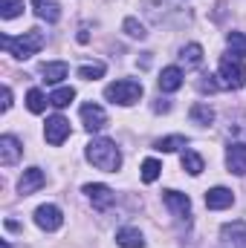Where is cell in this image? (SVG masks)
Listing matches in <instances>:
<instances>
[{
  "label": "cell",
  "mask_w": 246,
  "mask_h": 248,
  "mask_svg": "<svg viewBox=\"0 0 246 248\" xmlns=\"http://www.w3.org/2000/svg\"><path fill=\"white\" fill-rule=\"evenodd\" d=\"M102 75H105V63L102 61H93V63L78 66V78H84V81H96V78H102Z\"/></svg>",
  "instance_id": "484cf974"
},
{
  "label": "cell",
  "mask_w": 246,
  "mask_h": 248,
  "mask_svg": "<svg viewBox=\"0 0 246 248\" xmlns=\"http://www.w3.org/2000/svg\"><path fill=\"white\" fill-rule=\"evenodd\" d=\"M23 12V0H0V17L3 20H12Z\"/></svg>",
  "instance_id": "83f0119b"
},
{
  "label": "cell",
  "mask_w": 246,
  "mask_h": 248,
  "mask_svg": "<svg viewBox=\"0 0 246 248\" xmlns=\"http://www.w3.org/2000/svg\"><path fill=\"white\" fill-rule=\"evenodd\" d=\"M180 165H183V170H188L191 176H200V173H203V156L194 153V150H183Z\"/></svg>",
  "instance_id": "ffe728a7"
},
{
  "label": "cell",
  "mask_w": 246,
  "mask_h": 248,
  "mask_svg": "<svg viewBox=\"0 0 246 248\" xmlns=\"http://www.w3.org/2000/svg\"><path fill=\"white\" fill-rule=\"evenodd\" d=\"M44 136H47V141H50L53 147L64 144L67 136H70V122H67L64 116H53V119H47V124H44Z\"/></svg>",
  "instance_id": "52a82bcc"
},
{
  "label": "cell",
  "mask_w": 246,
  "mask_h": 248,
  "mask_svg": "<svg viewBox=\"0 0 246 248\" xmlns=\"http://www.w3.org/2000/svg\"><path fill=\"white\" fill-rule=\"evenodd\" d=\"M72 98H75V90H72V87H58V90H55V93L50 95V104L61 110V107H67V104H70Z\"/></svg>",
  "instance_id": "d4e9b609"
},
{
  "label": "cell",
  "mask_w": 246,
  "mask_h": 248,
  "mask_svg": "<svg viewBox=\"0 0 246 248\" xmlns=\"http://www.w3.org/2000/svg\"><path fill=\"white\" fill-rule=\"evenodd\" d=\"M162 202L168 205V211L177 217V219H188V214H191V199L180 193V190H162Z\"/></svg>",
  "instance_id": "8992f818"
},
{
  "label": "cell",
  "mask_w": 246,
  "mask_h": 248,
  "mask_svg": "<svg viewBox=\"0 0 246 248\" xmlns=\"http://www.w3.org/2000/svg\"><path fill=\"white\" fill-rule=\"evenodd\" d=\"M41 75H44L47 84H58V81H64L70 75V66L64 61H47V63H41Z\"/></svg>",
  "instance_id": "e0dca14e"
},
{
  "label": "cell",
  "mask_w": 246,
  "mask_h": 248,
  "mask_svg": "<svg viewBox=\"0 0 246 248\" xmlns=\"http://www.w3.org/2000/svg\"><path fill=\"white\" fill-rule=\"evenodd\" d=\"M232 202H235V193L229 190V187H211V190H206V208L209 211H223V208H232Z\"/></svg>",
  "instance_id": "4fadbf2b"
},
{
  "label": "cell",
  "mask_w": 246,
  "mask_h": 248,
  "mask_svg": "<svg viewBox=\"0 0 246 248\" xmlns=\"http://www.w3.org/2000/svg\"><path fill=\"white\" fill-rule=\"evenodd\" d=\"M44 182H47V176H44L41 168H26L23 176L18 179V193H20V196H29V193H35L38 187H44Z\"/></svg>",
  "instance_id": "7c38bea8"
},
{
  "label": "cell",
  "mask_w": 246,
  "mask_h": 248,
  "mask_svg": "<svg viewBox=\"0 0 246 248\" xmlns=\"http://www.w3.org/2000/svg\"><path fill=\"white\" fill-rule=\"evenodd\" d=\"M226 168L235 176H246V144L235 141L226 147Z\"/></svg>",
  "instance_id": "8fae6325"
},
{
  "label": "cell",
  "mask_w": 246,
  "mask_h": 248,
  "mask_svg": "<svg viewBox=\"0 0 246 248\" xmlns=\"http://www.w3.org/2000/svg\"><path fill=\"white\" fill-rule=\"evenodd\" d=\"M20 153H23V147H20V141L15 136H3L0 139V165L3 168H12L20 159Z\"/></svg>",
  "instance_id": "5bb4252c"
},
{
  "label": "cell",
  "mask_w": 246,
  "mask_h": 248,
  "mask_svg": "<svg viewBox=\"0 0 246 248\" xmlns=\"http://www.w3.org/2000/svg\"><path fill=\"white\" fill-rule=\"evenodd\" d=\"M35 222H38V228H44V231H58L64 225V214L58 205H41L38 211H35Z\"/></svg>",
  "instance_id": "5b68a950"
},
{
  "label": "cell",
  "mask_w": 246,
  "mask_h": 248,
  "mask_svg": "<svg viewBox=\"0 0 246 248\" xmlns=\"http://www.w3.org/2000/svg\"><path fill=\"white\" fill-rule=\"evenodd\" d=\"M183 87V69L180 66H165L159 72V90L162 93H177Z\"/></svg>",
  "instance_id": "9a60e30c"
},
{
  "label": "cell",
  "mask_w": 246,
  "mask_h": 248,
  "mask_svg": "<svg viewBox=\"0 0 246 248\" xmlns=\"http://www.w3.org/2000/svg\"><path fill=\"white\" fill-rule=\"evenodd\" d=\"M0 44H3V49H6L9 55H15L18 61H26V58L38 55V52L44 49V35H41L38 29H29V32H23L20 38L0 35Z\"/></svg>",
  "instance_id": "7a4b0ae2"
},
{
  "label": "cell",
  "mask_w": 246,
  "mask_h": 248,
  "mask_svg": "<svg viewBox=\"0 0 246 248\" xmlns=\"http://www.w3.org/2000/svg\"><path fill=\"white\" fill-rule=\"evenodd\" d=\"M185 144H188L185 136H165V139H157V141H154V147L162 150V153H174V150H180Z\"/></svg>",
  "instance_id": "603a6c76"
},
{
  "label": "cell",
  "mask_w": 246,
  "mask_h": 248,
  "mask_svg": "<svg viewBox=\"0 0 246 248\" xmlns=\"http://www.w3.org/2000/svg\"><path fill=\"white\" fill-rule=\"evenodd\" d=\"M9 107H12V90H9V87H3V104H0V110L6 113Z\"/></svg>",
  "instance_id": "f546056e"
},
{
  "label": "cell",
  "mask_w": 246,
  "mask_h": 248,
  "mask_svg": "<svg viewBox=\"0 0 246 248\" xmlns=\"http://www.w3.org/2000/svg\"><path fill=\"white\" fill-rule=\"evenodd\" d=\"M226 46H229V55L246 58V35L244 32H229L226 35Z\"/></svg>",
  "instance_id": "44dd1931"
},
{
  "label": "cell",
  "mask_w": 246,
  "mask_h": 248,
  "mask_svg": "<svg viewBox=\"0 0 246 248\" xmlns=\"http://www.w3.org/2000/svg\"><path fill=\"white\" fill-rule=\"evenodd\" d=\"M220 240L226 248H246V222H229L220 228Z\"/></svg>",
  "instance_id": "30bf717a"
},
{
  "label": "cell",
  "mask_w": 246,
  "mask_h": 248,
  "mask_svg": "<svg viewBox=\"0 0 246 248\" xmlns=\"http://www.w3.org/2000/svg\"><path fill=\"white\" fill-rule=\"evenodd\" d=\"M105 98L113 101V104H122V107H130L142 98V84L133 81V78H122V81H113L105 87Z\"/></svg>",
  "instance_id": "3957f363"
},
{
  "label": "cell",
  "mask_w": 246,
  "mask_h": 248,
  "mask_svg": "<svg viewBox=\"0 0 246 248\" xmlns=\"http://www.w3.org/2000/svg\"><path fill=\"white\" fill-rule=\"evenodd\" d=\"M75 38H78V44H87V41H90V32H87V26H81Z\"/></svg>",
  "instance_id": "1f68e13d"
},
{
  "label": "cell",
  "mask_w": 246,
  "mask_h": 248,
  "mask_svg": "<svg viewBox=\"0 0 246 248\" xmlns=\"http://www.w3.org/2000/svg\"><path fill=\"white\" fill-rule=\"evenodd\" d=\"M116 246L119 248H145V237L139 228H122L116 234Z\"/></svg>",
  "instance_id": "ac0fdd59"
},
{
  "label": "cell",
  "mask_w": 246,
  "mask_h": 248,
  "mask_svg": "<svg viewBox=\"0 0 246 248\" xmlns=\"http://www.w3.org/2000/svg\"><path fill=\"white\" fill-rule=\"evenodd\" d=\"M3 248H12V246H9V243H3Z\"/></svg>",
  "instance_id": "d6a6232c"
},
{
  "label": "cell",
  "mask_w": 246,
  "mask_h": 248,
  "mask_svg": "<svg viewBox=\"0 0 246 248\" xmlns=\"http://www.w3.org/2000/svg\"><path fill=\"white\" fill-rule=\"evenodd\" d=\"M191 122L209 127V124L214 122V110H211L209 104H194V107H191Z\"/></svg>",
  "instance_id": "cb8c5ba5"
},
{
  "label": "cell",
  "mask_w": 246,
  "mask_h": 248,
  "mask_svg": "<svg viewBox=\"0 0 246 248\" xmlns=\"http://www.w3.org/2000/svg\"><path fill=\"white\" fill-rule=\"evenodd\" d=\"M87 162L93 168L105 170V173H116L122 168V153H119L116 141H110V139L102 136V139H93L87 144Z\"/></svg>",
  "instance_id": "6da1fadb"
},
{
  "label": "cell",
  "mask_w": 246,
  "mask_h": 248,
  "mask_svg": "<svg viewBox=\"0 0 246 248\" xmlns=\"http://www.w3.org/2000/svg\"><path fill=\"white\" fill-rule=\"evenodd\" d=\"M84 193H87V199L93 202L96 211H107V208L116 202V193L107 185H99V182H96V185H84Z\"/></svg>",
  "instance_id": "ba28073f"
},
{
  "label": "cell",
  "mask_w": 246,
  "mask_h": 248,
  "mask_svg": "<svg viewBox=\"0 0 246 248\" xmlns=\"http://www.w3.org/2000/svg\"><path fill=\"white\" fill-rule=\"evenodd\" d=\"M200 90H203V93H214V90H217V84L211 81V75H209V81H200Z\"/></svg>",
  "instance_id": "4dcf8cb0"
},
{
  "label": "cell",
  "mask_w": 246,
  "mask_h": 248,
  "mask_svg": "<svg viewBox=\"0 0 246 248\" xmlns=\"http://www.w3.org/2000/svg\"><path fill=\"white\" fill-rule=\"evenodd\" d=\"M50 104V98H44V93L38 90V87H32L29 93H26V107H29V113H44V107Z\"/></svg>",
  "instance_id": "7402d4cb"
},
{
  "label": "cell",
  "mask_w": 246,
  "mask_h": 248,
  "mask_svg": "<svg viewBox=\"0 0 246 248\" xmlns=\"http://www.w3.org/2000/svg\"><path fill=\"white\" fill-rule=\"evenodd\" d=\"M122 29H124V35H130V38H136V41H145V38H148L145 26H142V23H139L136 17H124Z\"/></svg>",
  "instance_id": "f1b7e54d"
},
{
  "label": "cell",
  "mask_w": 246,
  "mask_h": 248,
  "mask_svg": "<svg viewBox=\"0 0 246 248\" xmlns=\"http://www.w3.org/2000/svg\"><path fill=\"white\" fill-rule=\"evenodd\" d=\"M81 122L90 133H99V130L107 127V113L99 104H81Z\"/></svg>",
  "instance_id": "9c48e42d"
},
{
  "label": "cell",
  "mask_w": 246,
  "mask_h": 248,
  "mask_svg": "<svg viewBox=\"0 0 246 248\" xmlns=\"http://www.w3.org/2000/svg\"><path fill=\"white\" fill-rule=\"evenodd\" d=\"M180 63H183L185 69H197L200 63H203V46L200 44H188L180 49Z\"/></svg>",
  "instance_id": "d6986e66"
},
{
  "label": "cell",
  "mask_w": 246,
  "mask_h": 248,
  "mask_svg": "<svg viewBox=\"0 0 246 248\" xmlns=\"http://www.w3.org/2000/svg\"><path fill=\"white\" fill-rule=\"evenodd\" d=\"M217 75L223 78V87H229V90H241V87H246V63H244V58H235V55L220 58Z\"/></svg>",
  "instance_id": "277c9868"
},
{
  "label": "cell",
  "mask_w": 246,
  "mask_h": 248,
  "mask_svg": "<svg viewBox=\"0 0 246 248\" xmlns=\"http://www.w3.org/2000/svg\"><path fill=\"white\" fill-rule=\"evenodd\" d=\"M32 9H35V15H38L41 20H47V23H55V20L61 17L58 0H32Z\"/></svg>",
  "instance_id": "2e32d148"
},
{
  "label": "cell",
  "mask_w": 246,
  "mask_h": 248,
  "mask_svg": "<svg viewBox=\"0 0 246 248\" xmlns=\"http://www.w3.org/2000/svg\"><path fill=\"white\" fill-rule=\"evenodd\" d=\"M159 170H162V165H159L157 159H145V162H142V182H145V185H151V182H157V176H159Z\"/></svg>",
  "instance_id": "4316f807"
}]
</instances>
